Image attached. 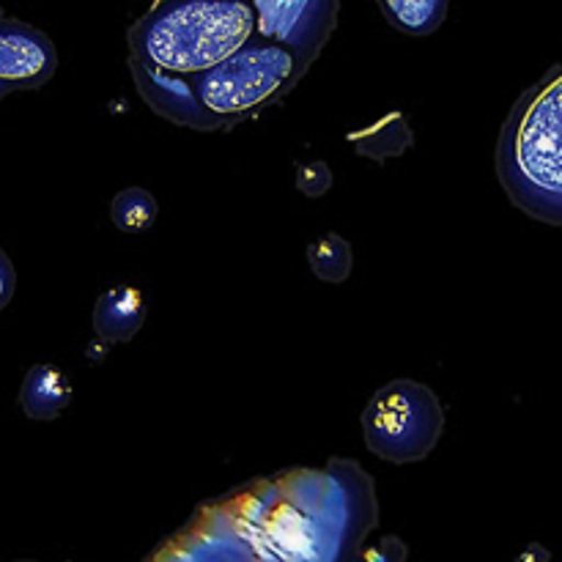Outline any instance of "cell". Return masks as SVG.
<instances>
[{"instance_id": "cell-1", "label": "cell", "mask_w": 562, "mask_h": 562, "mask_svg": "<svg viewBox=\"0 0 562 562\" xmlns=\"http://www.w3.org/2000/svg\"><path fill=\"white\" fill-rule=\"evenodd\" d=\"M376 525L373 477L355 461L333 459L201 505L146 562H404L398 538L368 543Z\"/></svg>"}, {"instance_id": "cell-2", "label": "cell", "mask_w": 562, "mask_h": 562, "mask_svg": "<svg viewBox=\"0 0 562 562\" xmlns=\"http://www.w3.org/2000/svg\"><path fill=\"white\" fill-rule=\"evenodd\" d=\"M258 27L225 64L187 82L135 80L154 113L198 132H225L280 102L305 77L338 20L335 0L256 3Z\"/></svg>"}, {"instance_id": "cell-3", "label": "cell", "mask_w": 562, "mask_h": 562, "mask_svg": "<svg viewBox=\"0 0 562 562\" xmlns=\"http://www.w3.org/2000/svg\"><path fill=\"white\" fill-rule=\"evenodd\" d=\"M258 27L256 3H157L130 27L135 80L187 82L239 53Z\"/></svg>"}, {"instance_id": "cell-4", "label": "cell", "mask_w": 562, "mask_h": 562, "mask_svg": "<svg viewBox=\"0 0 562 562\" xmlns=\"http://www.w3.org/2000/svg\"><path fill=\"white\" fill-rule=\"evenodd\" d=\"M497 173L521 212L562 228V66L516 102L499 135Z\"/></svg>"}, {"instance_id": "cell-5", "label": "cell", "mask_w": 562, "mask_h": 562, "mask_svg": "<svg viewBox=\"0 0 562 562\" xmlns=\"http://www.w3.org/2000/svg\"><path fill=\"white\" fill-rule=\"evenodd\" d=\"M445 428V412L431 387L412 379L384 384L362 412V434L373 456L390 464H415L434 448Z\"/></svg>"}, {"instance_id": "cell-6", "label": "cell", "mask_w": 562, "mask_h": 562, "mask_svg": "<svg viewBox=\"0 0 562 562\" xmlns=\"http://www.w3.org/2000/svg\"><path fill=\"white\" fill-rule=\"evenodd\" d=\"M58 66L53 42L33 25L0 16V99L16 91H36Z\"/></svg>"}, {"instance_id": "cell-7", "label": "cell", "mask_w": 562, "mask_h": 562, "mask_svg": "<svg viewBox=\"0 0 562 562\" xmlns=\"http://www.w3.org/2000/svg\"><path fill=\"white\" fill-rule=\"evenodd\" d=\"M146 322V296L135 285H115L93 307V329L108 344H126Z\"/></svg>"}, {"instance_id": "cell-8", "label": "cell", "mask_w": 562, "mask_h": 562, "mask_svg": "<svg viewBox=\"0 0 562 562\" xmlns=\"http://www.w3.org/2000/svg\"><path fill=\"white\" fill-rule=\"evenodd\" d=\"M71 401V382L58 366H33L20 387V406L31 420H55Z\"/></svg>"}, {"instance_id": "cell-9", "label": "cell", "mask_w": 562, "mask_h": 562, "mask_svg": "<svg viewBox=\"0 0 562 562\" xmlns=\"http://www.w3.org/2000/svg\"><path fill=\"white\" fill-rule=\"evenodd\" d=\"M412 126L401 113H390L384 119L373 121L368 130L351 132L349 143L362 154L376 162H384L390 157H401L412 146Z\"/></svg>"}, {"instance_id": "cell-10", "label": "cell", "mask_w": 562, "mask_h": 562, "mask_svg": "<svg viewBox=\"0 0 562 562\" xmlns=\"http://www.w3.org/2000/svg\"><path fill=\"white\" fill-rule=\"evenodd\" d=\"M379 11L384 20L409 36H428L439 31L448 16V3L445 0H382Z\"/></svg>"}, {"instance_id": "cell-11", "label": "cell", "mask_w": 562, "mask_h": 562, "mask_svg": "<svg viewBox=\"0 0 562 562\" xmlns=\"http://www.w3.org/2000/svg\"><path fill=\"white\" fill-rule=\"evenodd\" d=\"M159 203L143 187H126L110 203V220L121 234H146L157 223Z\"/></svg>"}, {"instance_id": "cell-12", "label": "cell", "mask_w": 562, "mask_h": 562, "mask_svg": "<svg viewBox=\"0 0 562 562\" xmlns=\"http://www.w3.org/2000/svg\"><path fill=\"white\" fill-rule=\"evenodd\" d=\"M307 261H311L313 274L329 285H338L349 280L351 267H355V256H351V245L340 234H324L307 247Z\"/></svg>"}, {"instance_id": "cell-13", "label": "cell", "mask_w": 562, "mask_h": 562, "mask_svg": "<svg viewBox=\"0 0 562 562\" xmlns=\"http://www.w3.org/2000/svg\"><path fill=\"white\" fill-rule=\"evenodd\" d=\"M296 190L305 198H322L333 190V170L324 162H305L296 168Z\"/></svg>"}, {"instance_id": "cell-14", "label": "cell", "mask_w": 562, "mask_h": 562, "mask_svg": "<svg viewBox=\"0 0 562 562\" xmlns=\"http://www.w3.org/2000/svg\"><path fill=\"white\" fill-rule=\"evenodd\" d=\"M14 267H11L9 256H5L3 250H0V307L5 305V302L11 300V294H14Z\"/></svg>"}, {"instance_id": "cell-15", "label": "cell", "mask_w": 562, "mask_h": 562, "mask_svg": "<svg viewBox=\"0 0 562 562\" xmlns=\"http://www.w3.org/2000/svg\"><path fill=\"white\" fill-rule=\"evenodd\" d=\"M0 16H3V11H0Z\"/></svg>"}]
</instances>
